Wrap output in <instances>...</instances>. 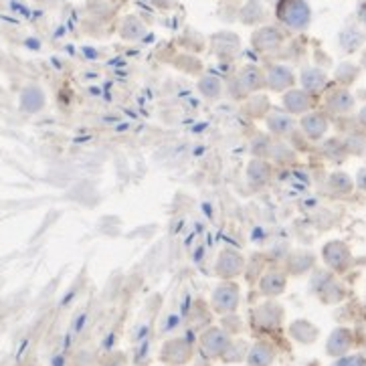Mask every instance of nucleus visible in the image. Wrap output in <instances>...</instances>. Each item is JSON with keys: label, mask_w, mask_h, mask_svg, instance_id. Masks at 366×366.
<instances>
[{"label": "nucleus", "mask_w": 366, "mask_h": 366, "mask_svg": "<svg viewBox=\"0 0 366 366\" xmlns=\"http://www.w3.org/2000/svg\"><path fill=\"white\" fill-rule=\"evenodd\" d=\"M267 126H269V130L275 132V134H283V132H288L291 128V120L288 116H281V114H274L269 120H267Z\"/></svg>", "instance_id": "obj_19"}, {"label": "nucleus", "mask_w": 366, "mask_h": 366, "mask_svg": "<svg viewBox=\"0 0 366 366\" xmlns=\"http://www.w3.org/2000/svg\"><path fill=\"white\" fill-rule=\"evenodd\" d=\"M275 310H277V307L272 304L260 305V307L255 310V324H257L260 328H272L275 322H277V320H274Z\"/></svg>", "instance_id": "obj_16"}, {"label": "nucleus", "mask_w": 366, "mask_h": 366, "mask_svg": "<svg viewBox=\"0 0 366 366\" xmlns=\"http://www.w3.org/2000/svg\"><path fill=\"white\" fill-rule=\"evenodd\" d=\"M286 288V279H283V275L275 274H265L261 277V291L265 293V295H277V293H281Z\"/></svg>", "instance_id": "obj_13"}, {"label": "nucleus", "mask_w": 366, "mask_h": 366, "mask_svg": "<svg viewBox=\"0 0 366 366\" xmlns=\"http://www.w3.org/2000/svg\"><path fill=\"white\" fill-rule=\"evenodd\" d=\"M243 255L239 251H233V249L221 251L219 257H216V263H214V274L219 275L221 279H233V277L243 274Z\"/></svg>", "instance_id": "obj_4"}, {"label": "nucleus", "mask_w": 366, "mask_h": 366, "mask_svg": "<svg viewBox=\"0 0 366 366\" xmlns=\"http://www.w3.org/2000/svg\"><path fill=\"white\" fill-rule=\"evenodd\" d=\"M160 358H162L168 366L186 365V362L193 358V346H190V342L184 340V338L168 340L166 344L162 346Z\"/></svg>", "instance_id": "obj_5"}, {"label": "nucleus", "mask_w": 366, "mask_h": 366, "mask_svg": "<svg viewBox=\"0 0 366 366\" xmlns=\"http://www.w3.org/2000/svg\"><path fill=\"white\" fill-rule=\"evenodd\" d=\"M247 181L253 184H265L269 181V166L260 158L251 160L247 166Z\"/></svg>", "instance_id": "obj_12"}, {"label": "nucleus", "mask_w": 366, "mask_h": 366, "mask_svg": "<svg viewBox=\"0 0 366 366\" xmlns=\"http://www.w3.org/2000/svg\"><path fill=\"white\" fill-rule=\"evenodd\" d=\"M336 366H365V360L358 356H352V358H344V360L336 362Z\"/></svg>", "instance_id": "obj_22"}, {"label": "nucleus", "mask_w": 366, "mask_h": 366, "mask_svg": "<svg viewBox=\"0 0 366 366\" xmlns=\"http://www.w3.org/2000/svg\"><path fill=\"white\" fill-rule=\"evenodd\" d=\"M346 257H348V251H346L344 247H340L338 243L328 245V247H326V261H328L330 265L342 267V263H344Z\"/></svg>", "instance_id": "obj_17"}, {"label": "nucleus", "mask_w": 366, "mask_h": 366, "mask_svg": "<svg viewBox=\"0 0 366 366\" xmlns=\"http://www.w3.org/2000/svg\"><path fill=\"white\" fill-rule=\"evenodd\" d=\"M279 41H281V35L275 31L274 27H263L253 35V45L260 51H272L274 47L279 45Z\"/></svg>", "instance_id": "obj_10"}, {"label": "nucleus", "mask_w": 366, "mask_h": 366, "mask_svg": "<svg viewBox=\"0 0 366 366\" xmlns=\"http://www.w3.org/2000/svg\"><path fill=\"white\" fill-rule=\"evenodd\" d=\"M265 81H267V85L272 87V90H286V87H290L291 83H293V75H291V71L288 67H272L269 69V73L265 75Z\"/></svg>", "instance_id": "obj_9"}, {"label": "nucleus", "mask_w": 366, "mask_h": 366, "mask_svg": "<svg viewBox=\"0 0 366 366\" xmlns=\"http://www.w3.org/2000/svg\"><path fill=\"white\" fill-rule=\"evenodd\" d=\"M286 106L291 111H304L305 107H307V95L304 92H291L286 97Z\"/></svg>", "instance_id": "obj_20"}, {"label": "nucleus", "mask_w": 366, "mask_h": 366, "mask_svg": "<svg viewBox=\"0 0 366 366\" xmlns=\"http://www.w3.org/2000/svg\"><path fill=\"white\" fill-rule=\"evenodd\" d=\"M274 360V350L267 344H255L251 350L247 352V362L249 366H269Z\"/></svg>", "instance_id": "obj_11"}, {"label": "nucleus", "mask_w": 366, "mask_h": 366, "mask_svg": "<svg viewBox=\"0 0 366 366\" xmlns=\"http://www.w3.org/2000/svg\"><path fill=\"white\" fill-rule=\"evenodd\" d=\"M214 43V53L221 55V57H229L235 55L239 51V37L233 35V32H219L213 39Z\"/></svg>", "instance_id": "obj_8"}, {"label": "nucleus", "mask_w": 366, "mask_h": 366, "mask_svg": "<svg viewBox=\"0 0 366 366\" xmlns=\"http://www.w3.org/2000/svg\"><path fill=\"white\" fill-rule=\"evenodd\" d=\"M146 32V27L138 20L136 16H128V18H123L122 27H120V35H122L123 39H128V41H136L140 39L142 35Z\"/></svg>", "instance_id": "obj_14"}, {"label": "nucleus", "mask_w": 366, "mask_h": 366, "mask_svg": "<svg viewBox=\"0 0 366 366\" xmlns=\"http://www.w3.org/2000/svg\"><path fill=\"white\" fill-rule=\"evenodd\" d=\"M199 92L207 99H216L223 93V83H221V79H216L213 75L202 77L199 81Z\"/></svg>", "instance_id": "obj_15"}, {"label": "nucleus", "mask_w": 366, "mask_h": 366, "mask_svg": "<svg viewBox=\"0 0 366 366\" xmlns=\"http://www.w3.org/2000/svg\"><path fill=\"white\" fill-rule=\"evenodd\" d=\"M304 85L307 90H320L322 85H324V75H322L320 71H305Z\"/></svg>", "instance_id": "obj_21"}, {"label": "nucleus", "mask_w": 366, "mask_h": 366, "mask_svg": "<svg viewBox=\"0 0 366 366\" xmlns=\"http://www.w3.org/2000/svg\"><path fill=\"white\" fill-rule=\"evenodd\" d=\"M263 83H265V75L261 73L257 67H253V65H249V67H243L237 77L231 81V85H235L237 90H235V95L237 97H243L247 93L251 92H257L263 87Z\"/></svg>", "instance_id": "obj_6"}, {"label": "nucleus", "mask_w": 366, "mask_h": 366, "mask_svg": "<svg viewBox=\"0 0 366 366\" xmlns=\"http://www.w3.org/2000/svg\"><path fill=\"white\" fill-rule=\"evenodd\" d=\"M358 181H360V186H365L366 188V170H362V172L358 174Z\"/></svg>", "instance_id": "obj_23"}, {"label": "nucleus", "mask_w": 366, "mask_h": 366, "mask_svg": "<svg viewBox=\"0 0 366 366\" xmlns=\"http://www.w3.org/2000/svg\"><path fill=\"white\" fill-rule=\"evenodd\" d=\"M45 107V93L37 85H29L20 93V109L27 114H37Z\"/></svg>", "instance_id": "obj_7"}, {"label": "nucleus", "mask_w": 366, "mask_h": 366, "mask_svg": "<svg viewBox=\"0 0 366 366\" xmlns=\"http://www.w3.org/2000/svg\"><path fill=\"white\" fill-rule=\"evenodd\" d=\"M231 338L223 328H209L200 336V352L207 358H221L229 348Z\"/></svg>", "instance_id": "obj_3"}, {"label": "nucleus", "mask_w": 366, "mask_h": 366, "mask_svg": "<svg viewBox=\"0 0 366 366\" xmlns=\"http://www.w3.org/2000/svg\"><path fill=\"white\" fill-rule=\"evenodd\" d=\"M241 300V291L239 286L233 281H223L221 286H216L213 291V307L216 314H233L239 307Z\"/></svg>", "instance_id": "obj_2"}, {"label": "nucleus", "mask_w": 366, "mask_h": 366, "mask_svg": "<svg viewBox=\"0 0 366 366\" xmlns=\"http://www.w3.org/2000/svg\"><path fill=\"white\" fill-rule=\"evenodd\" d=\"M277 18L291 29H304L310 23V8L304 0H279Z\"/></svg>", "instance_id": "obj_1"}, {"label": "nucleus", "mask_w": 366, "mask_h": 366, "mask_svg": "<svg viewBox=\"0 0 366 366\" xmlns=\"http://www.w3.org/2000/svg\"><path fill=\"white\" fill-rule=\"evenodd\" d=\"M304 128L312 138H320L326 132V122L320 116H307L304 120Z\"/></svg>", "instance_id": "obj_18"}]
</instances>
